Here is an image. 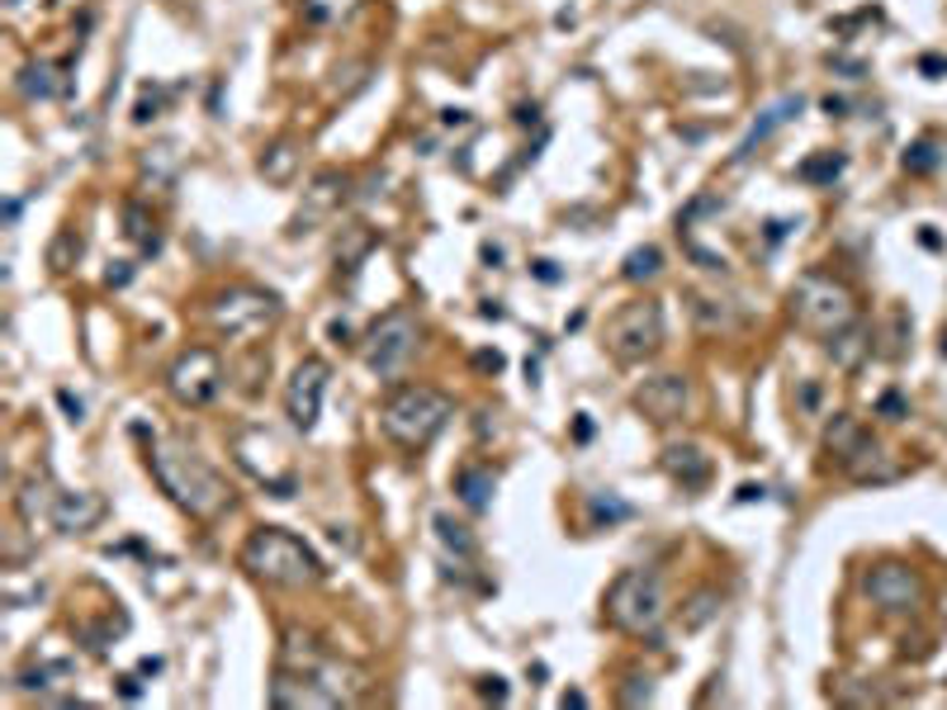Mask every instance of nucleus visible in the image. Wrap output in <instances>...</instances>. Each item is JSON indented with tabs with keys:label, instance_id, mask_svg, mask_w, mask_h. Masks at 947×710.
Returning <instances> with one entry per match:
<instances>
[{
	"label": "nucleus",
	"instance_id": "obj_1",
	"mask_svg": "<svg viewBox=\"0 0 947 710\" xmlns=\"http://www.w3.org/2000/svg\"><path fill=\"white\" fill-rule=\"evenodd\" d=\"M148 469L156 488L176 502L189 521H218L232 507V488L214 465H204L195 450L176 446V440H148Z\"/></svg>",
	"mask_w": 947,
	"mask_h": 710
},
{
	"label": "nucleus",
	"instance_id": "obj_2",
	"mask_svg": "<svg viewBox=\"0 0 947 710\" xmlns=\"http://www.w3.org/2000/svg\"><path fill=\"white\" fill-rule=\"evenodd\" d=\"M237 564H242L257 582H271V588H318L327 578V564L313 555V545L298 540L294 531H280V526L251 531Z\"/></svg>",
	"mask_w": 947,
	"mask_h": 710
},
{
	"label": "nucleus",
	"instance_id": "obj_3",
	"mask_svg": "<svg viewBox=\"0 0 947 710\" xmlns=\"http://www.w3.org/2000/svg\"><path fill=\"white\" fill-rule=\"evenodd\" d=\"M455 417V403L432 384H403L379 407V432L403 450H426Z\"/></svg>",
	"mask_w": 947,
	"mask_h": 710
},
{
	"label": "nucleus",
	"instance_id": "obj_4",
	"mask_svg": "<svg viewBox=\"0 0 947 710\" xmlns=\"http://www.w3.org/2000/svg\"><path fill=\"white\" fill-rule=\"evenodd\" d=\"M602 607H607V621L621 635L654 640L663 621H668V588H663V578L650 574V568H625V574L611 578Z\"/></svg>",
	"mask_w": 947,
	"mask_h": 710
},
{
	"label": "nucleus",
	"instance_id": "obj_5",
	"mask_svg": "<svg viewBox=\"0 0 947 710\" xmlns=\"http://www.w3.org/2000/svg\"><path fill=\"white\" fill-rule=\"evenodd\" d=\"M786 304H792V318L805 331H815V337H834V331H843L848 323H858V298H852V290L825 271H805L792 284Z\"/></svg>",
	"mask_w": 947,
	"mask_h": 710
},
{
	"label": "nucleus",
	"instance_id": "obj_6",
	"mask_svg": "<svg viewBox=\"0 0 947 710\" xmlns=\"http://www.w3.org/2000/svg\"><path fill=\"white\" fill-rule=\"evenodd\" d=\"M204 318L232 346H251L261 341L265 331L280 323V298L265 290H251V284H232V290H218L204 308Z\"/></svg>",
	"mask_w": 947,
	"mask_h": 710
},
{
	"label": "nucleus",
	"instance_id": "obj_7",
	"mask_svg": "<svg viewBox=\"0 0 947 710\" xmlns=\"http://www.w3.org/2000/svg\"><path fill=\"white\" fill-rule=\"evenodd\" d=\"M417 341H422V327H417L413 313H407V308L384 313V318L370 327V337L360 341L366 370H370L374 379H384V384H393V379L407 370V360L417 356Z\"/></svg>",
	"mask_w": 947,
	"mask_h": 710
},
{
	"label": "nucleus",
	"instance_id": "obj_8",
	"mask_svg": "<svg viewBox=\"0 0 947 710\" xmlns=\"http://www.w3.org/2000/svg\"><path fill=\"white\" fill-rule=\"evenodd\" d=\"M663 346V308L658 298H635V304H621L607 323V351L621 360V365H640V360L658 356Z\"/></svg>",
	"mask_w": 947,
	"mask_h": 710
},
{
	"label": "nucleus",
	"instance_id": "obj_9",
	"mask_svg": "<svg viewBox=\"0 0 947 710\" xmlns=\"http://www.w3.org/2000/svg\"><path fill=\"white\" fill-rule=\"evenodd\" d=\"M166 389L181 407H209L224 393V360L214 346H189L166 370Z\"/></svg>",
	"mask_w": 947,
	"mask_h": 710
},
{
	"label": "nucleus",
	"instance_id": "obj_10",
	"mask_svg": "<svg viewBox=\"0 0 947 710\" xmlns=\"http://www.w3.org/2000/svg\"><path fill=\"white\" fill-rule=\"evenodd\" d=\"M327 379H331V370H327V360L323 356H304L294 365V374H290V384H284V413H290V422H294V432H313L318 426V417H323V398H327Z\"/></svg>",
	"mask_w": 947,
	"mask_h": 710
},
{
	"label": "nucleus",
	"instance_id": "obj_11",
	"mask_svg": "<svg viewBox=\"0 0 947 710\" xmlns=\"http://www.w3.org/2000/svg\"><path fill=\"white\" fill-rule=\"evenodd\" d=\"M867 597L881 607V611H914L924 602V582L914 568L905 564H877L872 574H867Z\"/></svg>",
	"mask_w": 947,
	"mask_h": 710
},
{
	"label": "nucleus",
	"instance_id": "obj_12",
	"mask_svg": "<svg viewBox=\"0 0 947 710\" xmlns=\"http://www.w3.org/2000/svg\"><path fill=\"white\" fill-rule=\"evenodd\" d=\"M346 195H351V176H346V171H318L304 189V204H298L290 232H308V228L327 223V218L346 204Z\"/></svg>",
	"mask_w": 947,
	"mask_h": 710
},
{
	"label": "nucleus",
	"instance_id": "obj_13",
	"mask_svg": "<svg viewBox=\"0 0 947 710\" xmlns=\"http://www.w3.org/2000/svg\"><path fill=\"white\" fill-rule=\"evenodd\" d=\"M271 706H280V710H337V706H346V701L323 682V677L280 668L275 682H271Z\"/></svg>",
	"mask_w": 947,
	"mask_h": 710
},
{
	"label": "nucleus",
	"instance_id": "obj_14",
	"mask_svg": "<svg viewBox=\"0 0 947 710\" xmlns=\"http://www.w3.org/2000/svg\"><path fill=\"white\" fill-rule=\"evenodd\" d=\"M687 403H692L687 374H654V379H644V384L635 389V407L658 426L687 417Z\"/></svg>",
	"mask_w": 947,
	"mask_h": 710
},
{
	"label": "nucleus",
	"instance_id": "obj_15",
	"mask_svg": "<svg viewBox=\"0 0 947 710\" xmlns=\"http://www.w3.org/2000/svg\"><path fill=\"white\" fill-rule=\"evenodd\" d=\"M100 516H105V498L100 493H81V488H53V531H67V535H76V531H90V526H100Z\"/></svg>",
	"mask_w": 947,
	"mask_h": 710
},
{
	"label": "nucleus",
	"instance_id": "obj_16",
	"mask_svg": "<svg viewBox=\"0 0 947 710\" xmlns=\"http://www.w3.org/2000/svg\"><path fill=\"white\" fill-rule=\"evenodd\" d=\"M663 473H668L673 483H683L687 493H701L710 483V455L701 446H692V440H673V446L663 450Z\"/></svg>",
	"mask_w": 947,
	"mask_h": 710
},
{
	"label": "nucleus",
	"instance_id": "obj_17",
	"mask_svg": "<svg viewBox=\"0 0 947 710\" xmlns=\"http://www.w3.org/2000/svg\"><path fill=\"white\" fill-rule=\"evenodd\" d=\"M839 469L848 473L852 483H891V479H900V460L886 446H877L872 436H862V446L852 450Z\"/></svg>",
	"mask_w": 947,
	"mask_h": 710
},
{
	"label": "nucleus",
	"instance_id": "obj_18",
	"mask_svg": "<svg viewBox=\"0 0 947 710\" xmlns=\"http://www.w3.org/2000/svg\"><path fill=\"white\" fill-rule=\"evenodd\" d=\"M298 166H304V148H298L294 138H275V142H265V148H261V156H257V171H261V181H265V185H275V189L294 185Z\"/></svg>",
	"mask_w": 947,
	"mask_h": 710
},
{
	"label": "nucleus",
	"instance_id": "obj_19",
	"mask_svg": "<svg viewBox=\"0 0 947 710\" xmlns=\"http://www.w3.org/2000/svg\"><path fill=\"white\" fill-rule=\"evenodd\" d=\"M455 493H460V502H465L469 512H488V507H493V493H498L493 469L460 465V469H455Z\"/></svg>",
	"mask_w": 947,
	"mask_h": 710
},
{
	"label": "nucleus",
	"instance_id": "obj_20",
	"mask_svg": "<svg viewBox=\"0 0 947 710\" xmlns=\"http://www.w3.org/2000/svg\"><path fill=\"white\" fill-rule=\"evenodd\" d=\"M825 346H829V356H834V365L839 370H858L867 360V351H872V331H867L862 323H848L843 331L825 337Z\"/></svg>",
	"mask_w": 947,
	"mask_h": 710
},
{
	"label": "nucleus",
	"instance_id": "obj_21",
	"mask_svg": "<svg viewBox=\"0 0 947 710\" xmlns=\"http://www.w3.org/2000/svg\"><path fill=\"white\" fill-rule=\"evenodd\" d=\"M14 86H20L24 100H57V95H67V81H62V72L53 62H24Z\"/></svg>",
	"mask_w": 947,
	"mask_h": 710
},
{
	"label": "nucleus",
	"instance_id": "obj_22",
	"mask_svg": "<svg viewBox=\"0 0 947 710\" xmlns=\"http://www.w3.org/2000/svg\"><path fill=\"white\" fill-rule=\"evenodd\" d=\"M792 114H801V95H786V100H777V105H772V109H763V114H758V119H753V129H749V138H744V142H739V152H734V156H739V162H744V156H753V148H758V142H763V138H772V133H777V129H782V123H786V119H792Z\"/></svg>",
	"mask_w": 947,
	"mask_h": 710
},
{
	"label": "nucleus",
	"instance_id": "obj_23",
	"mask_svg": "<svg viewBox=\"0 0 947 710\" xmlns=\"http://www.w3.org/2000/svg\"><path fill=\"white\" fill-rule=\"evenodd\" d=\"M327 658V649L304 630H284V644H280V668H294V673H318V663Z\"/></svg>",
	"mask_w": 947,
	"mask_h": 710
},
{
	"label": "nucleus",
	"instance_id": "obj_24",
	"mask_svg": "<svg viewBox=\"0 0 947 710\" xmlns=\"http://www.w3.org/2000/svg\"><path fill=\"white\" fill-rule=\"evenodd\" d=\"M432 526H436V540L446 545L455 559H465V564H469V559H479V540L469 535V526H460V521L446 516V512H436V516H432Z\"/></svg>",
	"mask_w": 947,
	"mask_h": 710
},
{
	"label": "nucleus",
	"instance_id": "obj_25",
	"mask_svg": "<svg viewBox=\"0 0 947 710\" xmlns=\"http://www.w3.org/2000/svg\"><path fill=\"white\" fill-rule=\"evenodd\" d=\"M862 436H867V432H862V422H858V417H848V413H839V417H834V422L825 426V450L843 465L848 455L862 446Z\"/></svg>",
	"mask_w": 947,
	"mask_h": 710
},
{
	"label": "nucleus",
	"instance_id": "obj_26",
	"mask_svg": "<svg viewBox=\"0 0 947 710\" xmlns=\"http://www.w3.org/2000/svg\"><path fill=\"white\" fill-rule=\"evenodd\" d=\"M123 232L133 237V242L142 247V256H152V251H162V232H156V223H152V214L142 209V204H123Z\"/></svg>",
	"mask_w": 947,
	"mask_h": 710
},
{
	"label": "nucleus",
	"instance_id": "obj_27",
	"mask_svg": "<svg viewBox=\"0 0 947 710\" xmlns=\"http://www.w3.org/2000/svg\"><path fill=\"white\" fill-rule=\"evenodd\" d=\"M20 516L29 521V526H53V483H24V493H20Z\"/></svg>",
	"mask_w": 947,
	"mask_h": 710
},
{
	"label": "nucleus",
	"instance_id": "obj_28",
	"mask_svg": "<svg viewBox=\"0 0 947 710\" xmlns=\"http://www.w3.org/2000/svg\"><path fill=\"white\" fill-rule=\"evenodd\" d=\"M298 10H304V20H308V24L331 29V24L351 20V14L360 10V0H298Z\"/></svg>",
	"mask_w": 947,
	"mask_h": 710
},
{
	"label": "nucleus",
	"instance_id": "obj_29",
	"mask_svg": "<svg viewBox=\"0 0 947 710\" xmlns=\"http://www.w3.org/2000/svg\"><path fill=\"white\" fill-rule=\"evenodd\" d=\"M692 318H697L701 331H725L734 327V313L720 304V298H706V294H692Z\"/></svg>",
	"mask_w": 947,
	"mask_h": 710
},
{
	"label": "nucleus",
	"instance_id": "obj_30",
	"mask_svg": "<svg viewBox=\"0 0 947 710\" xmlns=\"http://www.w3.org/2000/svg\"><path fill=\"white\" fill-rule=\"evenodd\" d=\"M716 615H720V592H716V588H701V592L683 607V625H687V630H701V625L716 621Z\"/></svg>",
	"mask_w": 947,
	"mask_h": 710
},
{
	"label": "nucleus",
	"instance_id": "obj_31",
	"mask_svg": "<svg viewBox=\"0 0 947 710\" xmlns=\"http://www.w3.org/2000/svg\"><path fill=\"white\" fill-rule=\"evenodd\" d=\"M658 271H663V251H658V247H635V251L625 256V271H621V275H625L630 284H640V280H654Z\"/></svg>",
	"mask_w": 947,
	"mask_h": 710
},
{
	"label": "nucleus",
	"instance_id": "obj_32",
	"mask_svg": "<svg viewBox=\"0 0 947 710\" xmlns=\"http://www.w3.org/2000/svg\"><path fill=\"white\" fill-rule=\"evenodd\" d=\"M81 261V237H76L72 228H62L57 237H53V247H47V265L62 275V271H72V265Z\"/></svg>",
	"mask_w": 947,
	"mask_h": 710
},
{
	"label": "nucleus",
	"instance_id": "obj_33",
	"mask_svg": "<svg viewBox=\"0 0 947 710\" xmlns=\"http://www.w3.org/2000/svg\"><path fill=\"white\" fill-rule=\"evenodd\" d=\"M839 176H843V156H834V152L801 162V181H810V185H829V181H839Z\"/></svg>",
	"mask_w": 947,
	"mask_h": 710
},
{
	"label": "nucleus",
	"instance_id": "obj_34",
	"mask_svg": "<svg viewBox=\"0 0 947 710\" xmlns=\"http://www.w3.org/2000/svg\"><path fill=\"white\" fill-rule=\"evenodd\" d=\"M370 242H374V237H370L366 228H346V242H337V265H346V271H356L360 256L370 251Z\"/></svg>",
	"mask_w": 947,
	"mask_h": 710
},
{
	"label": "nucleus",
	"instance_id": "obj_35",
	"mask_svg": "<svg viewBox=\"0 0 947 710\" xmlns=\"http://www.w3.org/2000/svg\"><path fill=\"white\" fill-rule=\"evenodd\" d=\"M588 507H592V516H597V521H621V516H630L625 502H621V498H611V493H607V498H592Z\"/></svg>",
	"mask_w": 947,
	"mask_h": 710
},
{
	"label": "nucleus",
	"instance_id": "obj_36",
	"mask_svg": "<svg viewBox=\"0 0 947 710\" xmlns=\"http://www.w3.org/2000/svg\"><path fill=\"white\" fill-rule=\"evenodd\" d=\"M934 148H928V142H914V148L905 152V171H934Z\"/></svg>",
	"mask_w": 947,
	"mask_h": 710
},
{
	"label": "nucleus",
	"instance_id": "obj_37",
	"mask_svg": "<svg viewBox=\"0 0 947 710\" xmlns=\"http://www.w3.org/2000/svg\"><path fill=\"white\" fill-rule=\"evenodd\" d=\"M630 682H635V687L621 691V706H644V701L654 697V691H650V677H630Z\"/></svg>",
	"mask_w": 947,
	"mask_h": 710
},
{
	"label": "nucleus",
	"instance_id": "obj_38",
	"mask_svg": "<svg viewBox=\"0 0 947 710\" xmlns=\"http://www.w3.org/2000/svg\"><path fill=\"white\" fill-rule=\"evenodd\" d=\"M474 365L488 370V374H498L502 365H508V360H502V351H479V356H474Z\"/></svg>",
	"mask_w": 947,
	"mask_h": 710
},
{
	"label": "nucleus",
	"instance_id": "obj_39",
	"mask_svg": "<svg viewBox=\"0 0 947 710\" xmlns=\"http://www.w3.org/2000/svg\"><path fill=\"white\" fill-rule=\"evenodd\" d=\"M479 691H483L488 701H508V687H502V677H483V687H479Z\"/></svg>",
	"mask_w": 947,
	"mask_h": 710
},
{
	"label": "nucleus",
	"instance_id": "obj_40",
	"mask_svg": "<svg viewBox=\"0 0 947 710\" xmlns=\"http://www.w3.org/2000/svg\"><path fill=\"white\" fill-rule=\"evenodd\" d=\"M133 119H138V123L156 119V95H142V100H138V109H133Z\"/></svg>",
	"mask_w": 947,
	"mask_h": 710
},
{
	"label": "nucleus",
	"instance_id": "obj_41",
	"mask_svg": "<svg viewBox=\"0 0 947 710\" xmlns=\"http://www.w3.org/2000/svg\"><path fill=\"white\" fill-rule=\"evenodd\" d=\"M129 280H133V265H129V261H119V271H109V275H105V284H115V290H123Z\"/></svg>",
	"mask_w": 947,
	"mask_h": 710
},
{
	"label": "nucleus",
	"instance_id": "obj_42",
	"mask_svg": "<svg viewBox=\"0 0 947 710\" xmlns=\"http://www.w3.org/2000/svg\"><path fill=\"white\" fill-rule=\"evenodd\" d=\"M57 403H62V407H67V413H72V422H81V417H86V407H81V398H72V393H67V389H62V393H57Z\"/></svg>",
	"mask_w": 947,
	"mask_h": 710
},
{
	"label": "nucleus",
	"instance_id": "obj_43",
	"mask_svg": "<svg viewBox=\"0 0 947 710\" xmlns=\"http://www.w3.org/2000/svg\"><path fill=\"white\" fill-rule=\"evenodd\" d=\"M881 413H886V417L895 422L900 413H905V403H900V398H895V393H886V398H881Z\"/></svg>",
	"mask_w": 947,
	"mask_h": 710
},
{
	"label": "nucleus",
	"instance_id": "obj_44",
	"mask_svg": "<svg viewBox=\"0 0 947 710\" xmlns=\"http://www.w3.org/2000/svg\"><path fill=\"white\" fill-rule=\"evenodd\" d=\"M535 275H541L545 284H555V280H559V271H555V261H535Z\"/></svg>",
	"mask_w": 947,
	"mask_h": 710
},
{
	"label": "nucleus",
	"instance_id": "obj_45",
	"mask_svg": "<svg viewBox=\"0 0 947 710\" xmlns=\"http://www.w3.org/2000/svg\"><path fill=\"white\" fill-rule=\"evenodd\" d=\"M574 436H578V440H588V436H592V422H588V413H583V417H578V426H574Z\"/></svg>",
	"mask_w": 947,
	"mask_h": 710
},
{
	"label": "nucleus",
	"instance_id": "obj_46",
	"mask_svg": "<svg viewBox=\"0 0 947 710\" xmlns=\"http://www.w3.org/2000/svg\"><path fill=\"white\" fill-rule=\"evenodd\" d=\"M825 109H829L834 119H843V109H848V105H843V100H834V95H829V100H825Z\"/></svg>",
	"mask_w": 947,
	"mask_h": 710
},
{
	"label": "nucleus",
	"instance_id": "obj_47",
	"mask_svg": "<svg viewBox=\"0 0 947 710\" xmlns=\"http://www.w3.org/2000/svg\"><path fill=\"white\" fill-rule=\"evenodd\" d=\"M10 6H20V0H10Z\"/></svg>",
	"mask_w": 947,
	"mask_h": 710
},
{
	"label": "nucleus",
	"instance_id": "obj_48",
	"mask_svg": "<svg viewBox=\"0 0 947 710\" xmlns=\"http://www.w3.org/2000/svg\"><path fill=\"white\" fill-rule=\"evenodd\" d=\"M943 351H947V341H943Z\"/></svg>",
	"mask_w": 947,
	"mask_h": 710
}]
</instances>
